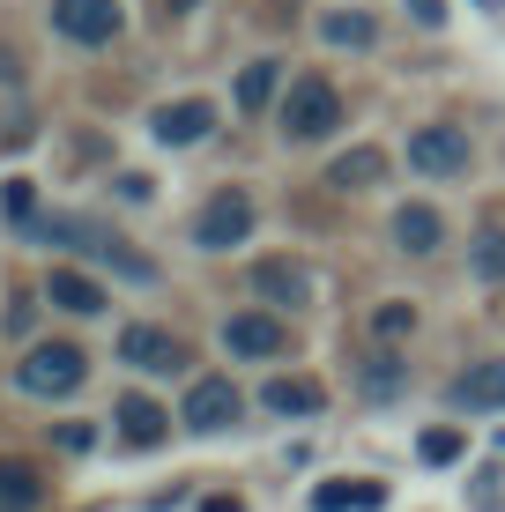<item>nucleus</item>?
<instances>
[{
	"instance_id": "nucleus-1",
	"label": "nucleus",
	"mask_w": 505,
	"mask_h": 512,
	"mask_svg": "<svg viewBox=\"0 0 505 512\" xmlns=\"http://www.w3.org/2000/svg\"><path fill=\"white\" fill-rule=\"evenodd\" d=\"M45 245H67V253H82V260H97V268H112V275H127V282H156V260L142 253H127V238L112 231V223H97V216H67V208H52V216L30 223Z\"/></svg>"
},
{
	"instance_id": "nucleus-2",
	"label": "nucleus",
	"mask_w": 505,
	"mask_h": 512,
	"mask_svg": "<svg viewBox=\"0 0 505 512\" xmlns=\"http://www.w3.org/2000/svg\"><path fill=\"white\" fill-rule=\"evenodd\" d=\"M335 127H342V97L327 75H298L283 90V104H275V134L283 141H327Z\"/></svg>"
},
{
	"instance_id": "nucleus-3",
	"label": "nucleus",
	"mask_w": 505,
	"mask_h": 512,
	"mask_svg": "<svg viewBox=\"0 0 505 512\" xmlns=\"http://www.w3.org/2000/svg\"><path fill=\"white\" fill-rule=\"evenodd\" d=\"M82 379H90V357H82L75 342H38L23 364H15V386H23V394H38V401L75 394Z\"/></svg>"
},
{
	"instance_id": "nucleus-4",
	"label": "nucleus",
	"mask_w": 505,
	"mask_h": 512,
	"mask_svg": "<svg viewBox=\"0 0 505 512\" xmlns=\"http://www.w3.org/2000/svg\"><path fill=\"white\" fill-rule=\"evenodd\" d=\"M246 238H253V193L223 186L216 201L194 216V245H201V253H231V245H246Z\"/></svg>"
},
{
	"instance_id": "nucleus-5",
	"label": "nucleus",
	"mask_w": 505,
	"mask_h": 512,
	"mask_svg": "<svg viewBox=\"0 0 505 512\" xmlns=\"http://www.w3.org/2000/svg\"><path fill=\"white\" fill-rule=\"evenodd\" d=\"M119 364H134V372H149V379H171L186 364V342L171 327L134 320V327H119Z\"/></svg>"
},
{
	"instance_id": "nucleus-6",
	"label": "nucleus",
	"mask_w": 505,
	"mask_h": 512,
	"mask_svg": "<svg viewBox=\"0 0 505 512\" xmlns=\"http://www.w3.org/2000/svg\"><path fill=\"white\" fill-rule=\"evenodd\" d=\"M119 0H52V30H60L67 45H112L119 38Z\"/></svg>"
},
{
	"instance_id": "nucleus-7",
	"label": "nucleus",
	"mask_w": 505,
	"mask_h": 512,
	"mask_svg": "<svg viewBox=\"0 0 505 512\" xmlns=\"http://www.w3.org/2000/svg\"><path fill=\"white\" fill-rule=\"evenodd\" d=\"M468 134L461 127H416L409 134V171H424V179H461L468 171Z\"/></svg>"
},
{
	"instance_id": "nucleus-8",
	"label": "nucleus",
	"mask_w": 505,
	"mask_h": 512,
	"mask_svg": "<svg viewBox=\"0 0 505 512\" xmlns=\"http://www.w3.org/2000/svg\"><path fill=\"white\" fill-rule=\"evenodd\" d=\"M238 416H246V394H238L231 379H194L186 386V409H179L186 431H231Z\"/></svg>"
},
{
	"instance_id": "nucleus-9",
	"label": "nucleus",
	"mask_w": 505,
	"mask_h": 512,
	"mask_svg": "<svg viewBox=\"0 0 505 512\" xmlns=\"http://www.w3.org/2000/svg\"><path fill=\"white\" fill-rule=\"evenodd\" d=\"M223 349L246 357V364H268V357L290 349V327L275 320V312H231V320H223Z\"/></svg>"
},
{
	"instance_id": "nucleus-10",
	"label": "nucleus",
	"mask_w": 505,
	"mask_h": 512,
	"mask_svg": "<svg viewBox=\"0 0 505 512\" xmlns=\"http://www.w3.org/2000/svg\"><path fill=\"white\" fill-rule=\"evenodd\" d=\"M446 401L468 416H483V409H505V357H483V364H468V372L446 386Z\"/></svg>"
},
{
	"instance_id": "nucleus-11",
	"label": "nucleus",
	"mask_w": 505,
	"mask_h": 512,
	"mask_svg": "<svg viewBox=\"0 0 505 512\" xmlns=\"http://www.w3.org/2000/svg\"><path fill=\"white\" fill-rule=\"evenodd\" d=\"M149 127H156V141H164V149H194V141H208V127H216V104H208V97L164 104Z\"/></svg>"
},
{
	"instance_id": "nucleus-12",
	"label": "nucleus",
	"mask_w": 505,
	"mask_h": 512,
	"mask_svg": "<svg viewBox=\"0 0 505 512\" xmlns=\"http://www.w3.org/2000/svg\"><path fill=\"white\" fill-rule=\"evenodd\" d=\"M387 179V149H372V141H357V149H342L335 164H327V186L335 193H364Z\"/></svg>"
},
{
	"instance_id": "nucleus-13",
	"label": "nucleus",
	"mask_w": 505,
	"mask_h": 512,
	"mask_svg": "<svg viewBox=\"0 0 505 512\" xmlns=\"http://www.w3.org/2000/svg\"><path fill=\"white\" fill-rule=\"evenodd\" d=\"M45 305H60V312H75V320H90V312H104L112 297H104L82 268H52V275H45Z\"/></svg>"
},
{
	"instance_id": "nucleus-14",
	"label": "nucleus",
	"mask_w": 505,
	"mask_h": 512,
	"mask_svg": "<svg viewBox=\"0 0 505 512\" xmlns=\"http://www.w3.org/2000/svg\"><path fill=\"white\" fill-rule=\"evenodd\" d=\"M394 245H402V253H439V245H446V223H439V208H424V201L394 208Z\"/></svg>"
},
{
	"instance_id": "nucleus-15",
	"label": "nucleus",
	"mask_w": 505,
	"mask_h": 512,
	"mask_svg": "<svg viewBox=\"0 0 505 512\" xmlns=\"http://www.w3.org/2000/svg\"><path fill=\"white\" fill-rule=\"evenodd\" d=\"M253 290L268 297V305H305V297H312V275L298 268V260H260V268H253Z\"/></svg>"
},
{
	"instance_id": "nucleus-16",
	"label": "nucleus",
	"mask_w": 505,
	"mask_h": 512,
	"mask_svg": "<svg viewBox=\"0 0 505 512\" xmlns=\"http://www.w3.org/2000/svg\"><path fill=\"white\" fill-rule=\"evenodd\" d=\"M260 401H268V416H320L327 409V386L320 379H268V386H260Z\"/></svg>"
},
{
	"instance_id": "nucleus-17",
	"label": "nucleus",
	"mask_w": 505,
	"mask_h": 512,
	"mask_svg": "<svg viewBox=\"0 0 505 512\" xmlns=\"http://www.w3.org/2000/svg\"><path fill=\"white\" fill-rule=\"evenodd\" d=\"M45 505V475L30 461H0V512H38Z\"/></svg>"
},
{
	"instance_id": "nucleus-18",
	"label": "nucleus",
	"mask_w": 505,
	"mask_h": 512,
	"mask_svg": "<svg viewBox=\"0 0 505 512\" xmlns=\"http://www.w3.org/2000/svg\"><path fill=\"white\" fill-rule=\"evenodd\" d=\"M320 38H327V45H342V52H372L379 23H372L364 8H335V15H320Z\"/></svg>"
},
{
	"instance_id": "nucleus-19",
	"label": "nucleus",
	"mask_w": 505,
	"mask_h": 512,
	"mask_svg": "<svg viewBox=\"0 0 505 512\" xmlns=\"http://www.w3.org/2000/svg\"><path fill=\"white\" fill-rule=\"evenodd\" d=\"M164 409H156V401H142V394H127L119 401V438H127V446H156V438H164Z\"/></svg>"
},
{
	"instance_id": "nucleus-20",
	"label": "nucleus",
	"mask_w": 505,
	"mask_h": 512,
	"mask_svg": "<svg viewBox=\"0 0 505 512\" xmlns=\"http://www.w3.org/2000/svg\"><path fill=\"white\" fill-rule=\"evenodd\" d=\"M275 90H283V60H253L246 75H238V112H268Z\"/></svg>"
},
{
	"instance_id": "nucleus-21",
	"label": "nucleus",
	"mask_w": 505,
	"mask_h": 512,
	"mask_svg": "<svg viewBox=\"0 0 505 512\" xmlns=\"http://www.w3.org/2000/svg\"><path fill=\"white\" fill-rule=\"evenodd\" d=\"M312 505H320V512H372V505H387V490H379V483H320Z\"/></svg>"
},
{
	"instance_id": "nucleus-22",
	"label": "nucleus",
	"mask_w": 505,
	"mask_h": 512,
	"mask_svg": "<svg viewBox=\"0 0 505 512\" xmlns=\"http://www.w3.org/2000/svg\"><path fill=\"white\" fill-rule=\"evenodd\" d=\"M468 260H476V275H483V282H505V231H483Z\"/></svg>"
},
{
	"instance_id": "nucleus-23",
	"label": "nucleus",
	"mask_w": 505,
	"mask_h": 512,
	"mask_svg": "<svg viewBox=\"0 0 505 512\" xmlns=\"http://www.w3.org/2000/svg\"><path fill=\"white\" fill-rule=\"evenodd\" d=\"M409 327H416V305H402V297H394V305H379V312H372V334H379V342H402Z\"/></svg>"
},
{
	"instance_id": "nucleus-24",
	"label": "nucleus",
	"mask_w": 505,
	"mask_h": 512,
	"mask_svg": "<svg viewBox=\"0 0 505 512\" xmlns=\"http://www.w3.org/2000/svg\"><path fill=\"white\" fill-rule=\"evenodd\" d=\"M461 446H468L461 431H424V446H416V453H424L431 468H446V461H461Z\"/></svg>"
},
{
	"instance_id": "nucleus-25",
	"label": "nucleus",
	"mask_w": 505,
	"mask_h": 512,
	"mask_svg": "<svg viewBox=\"0 0 505 512\" xmlns=\"http://www.w3.org/2000/svg\"><path fill=\"white\" fill-rule=\"evenodd\" d=\"M402 386V357H372L364 364V394H394Z\"/></svg>"
},
{
	"instance_id": "nucleus-26",
	"label": "nucleus",
	"mask_w": 505,
	"mask_h": 512,
	"mask_svg": "<svg viewBox=\"0 0 505 512\" xmlns=\"http://www.w3.org/2000/svg\"><path fill=\"white\" fill-rule=\"evenodd\" d=\"M409 15H416L424 30H439V23H446V0H409Z\"/></svg>"
},
{
	"instance_id": "nucleus-27",
	"label": "nucleus",
	"mask_w": 505,
	"mask_h": 512,
	"mask_svg": "<svg viewBox=\"0 0 505 512\" xmlns=\"http://www.w3.org/2000/svg\"><path fill=\"white\" fill-rule=\"evenodd\" d=\"M60 446L67 453H90V423H60Z\"/></svg>"
},
{
	"instance_id": "nucleus-28",
	"label": "nucleus",
	"mask_w": 505,
	"mask_h": 512,
	"mask_svg": "<svg viewBox=\"0 0 505 512\" xmlns=\"http://www.w3.org/2000/svg\"><path fill=\"white\" fill-rule=\"evenodd\" d=\"M8 216H30V179H8Z\"/></svg>"
},
{
	"instance_id": "nucleus-29",
	"label": "nucleus",
	"mask_w": 505,
	"mask_h": 512,
	"mask_svg": "<svg viewBox=\"0 0 505 512\" xmlns=\"http://www.w3.org/2000/svg\"><path fill=\"white\" fill-rule=\"evenodd\" d=\"M201 8V0H164V23H171V15H194Z\"/></svg>"
},
{
	"instance_id": "nucleus-30",
	"label": "nucleus",
	"mask_w": 505,
	"mask_h": 512,
	"mask_svg": "<svg viewBox=\"0 0 505 512\" xmlns=\"http://www.w3.org/2000/svg\"><path fill=\"white\" fill-rule=\"evenodd\" d=\"M201 512H246V505H238V498H208Z\"/></svg>"
},
{
	"instance_id": "nucleus-31",
	"label": "nucleus",
	"mask_w": 505,
	"mask_h": 512,
	"mask_svg": "<svg viewBox=\"0 0 505 512\" xmlns=\"http://www.w3.org/2000/svg\"><path fill=\"white\" fill-rule=\"evenodd\" d=\"M8 75H15V60H8V52H0V82H8Z\"/></svg>"
}]
</instances>
